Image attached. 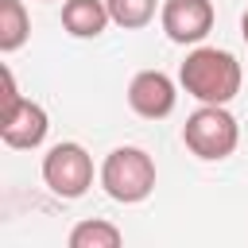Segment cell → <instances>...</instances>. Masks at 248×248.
I'll return each instance as SVG.
<instances>
[{
  "label": "cell",
  "mask_w": 248,
  "mask_h": 248,
  "mask_svg": "<svg viewBox=\"0 0 248 248\" xmlns=\"http://www.w3.org/2000/svg\"><path fill=\"white\" fill-rule=\"evenodd\" d=\"M178 81L202 105H229L240 93L244 70L236 62V54H229L221 46H194L186 54V62L178 66Z\"/></svg>",
  "instance_id": "1"
},
{
  "label": "cell",
  "mask_w": 248,
  "mask_h": 248,
  "mask_svg": "<svg viewBox=\"0 0 248 248\" xmlns=\"http://www.w3.org/2000/svg\"><path fill=\"white\" fill-rule=\"evenodd\" d=\"M101 190L120 205H140L155 190V159L143 147H112L101 163Z\"/></svg>",
  "instance_id": "2"
},
{
  "label": "cell",
  "mask_w": 248,
  "mask_h": 248,
  "mask_svg": "<svg viewBox=\"0 0 248 248\" xmlns=\"http://www.w3.org/2000/svg\"><path fill=\"white\" fill-rule=\"evenodd\" d=\"M182 143L205 159V163H217V159H229L240 143V124L236 116L225 108V105H202L186 116L182 124Z\"/></svg>",
  "instance_id": "3"
},
{
  "label": "cell",
  "mask_w": 248,
  "mask_h": 248,
  "mask_svg": "<svg viewBox=\"0 0 248 248\" xmlns=\"http://www.w3.org/2000/svg\"><path fill=\"white\" fill-rule=\"evenodd\" d=\"M50 132V120H46V108L35 105L31 97H23L16 89V74L12 66H4V116H0V140L16 151H31L46 140Z\"/></svg>",
  "instance_id": "4"
},
{
  "label": "cell",
  "mask_w": 248,
  "mask_h": 248,
  "mask_svg": "<svg viewBox=\"0 0 248 248\" xmlns=\"http://www.w3.org/2000/svg\"><path fill=\"white\" fill-rule=\"evenodd\" d=\"M43 182L62 202H78L93 186V159H89V151L81 143H74V140L54 143L43 155Z\"/></svg>",
  "instance_id": "5"
},
{
  "label": "cell",
  "mask_w": 248,
  "mask_h": 248,
  "mask_svg": "<svg viewBox=\"0 0 248 248\" xmlns=\"http://www.w3.org/2000/svg\"><path fill=\"white\" fill-rule=\"evenodd\" d=\"M213 19H217L213 0H163V8H159V23H163L167 39L178 46L202 43L213 31Z\"/></svg>",
  "instance_id": "6"
},
{
  "label": "cell",
  "mask_w": 248,
  "mask_h": 248,
  "mask_svg": "<svg viewBox=\"0 0 248 248\" xmlns=\"http://www.w3.org/2000/svg\"><path fill=\"white\" fill-rule=\"evenodd\" d=\"M174 101H178V89L174 81L163 74V70H140L132 81H128V105L136 116L143 120H163L174 112Z\"/></svg>",
  "instance_id": "7"
},
{
  "label": "cell",
  "mask_w": 248,
  "mask_h": 248,
  "mask_svg": "<svg viewBox=\"0 0 248 248\" xmlns=\"http://www.w3.org/2000/svg\"><path fill=\"white\" fill-rule=\"evenodd\" d=\"M112 23L105 0H62V27L74 39H97Z\"/></svg>",
  "instance_id": "8"
},
{
  "label": "cell",
  "mask_w": 248,
  "mask_h": 248,
  "mask_svg": "<svg viewBox=\"0 0 248 248\" xmlns=\"http://www.w3.org/2000/svg\"><path fill=\"white\" fill-rule=\"evenodd\" d=\"M31 35L23 0H0V54H16Z\"/></svg>",
  "instance_id": "9"
},
{
  "label": "cell",
  "mask_w": 248,
  "mask_h": 248,
  "mask_svg": "<svg viewBox=\"0 0 248 248\" xmlns=\"http://www.w3.org/2000/svg\"><path fill=\"white\" fill-rule=\"evenodd\" d=\"M120 240L124 232L105 217H89L70 229V248H120Z\"/></svg>",
  "instance_id": "10"
},
{
  "label": "cell",
  "mask_w": 248,
  "mask_h": 248,
  "mask_svg": "<svg viewBox=\"0 0 248 248\" xmlns=\"http://www.w3.org/2000/svg\"><path fill=\"white\" fill-rule=\"evenodd\" d=\"M105 4H108V16H112L116 27L140 31V27H147L155 19V4L159 0H105Z\"/></svg>",
  "instance_id": "11"
},
{
  "label": "cell",
  "mask_w": 248,
  "mask_h": 248,
  "mask_svg": "<svg viewBox=\"0 0 248 248\" xmlns=\"http://www.w3.org/2000/svg\"><path fill=\"white\" fill-rule=\"evenodd\" d=\"M240 35H244V43H248V12L240 16Z\"/></svg>",
  "instance_id": "12"
}]
</instances>
